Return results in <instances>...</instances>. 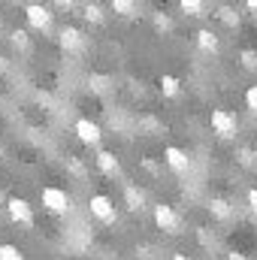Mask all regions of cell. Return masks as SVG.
<instances>
[{"label": "cell", "mask_w": 257, "mask_h": 260, "mask_svg": "<svg viewBox=\"0 0 257 260\" xmlns=\"http://www.w3.org/2000/svg\"><path fill=\"white\" fill-rule=\"evenodd\" d=\"M43 206H46L52 215H67V212L73 209V200H70L67 191L55 188V185H49V188H43Z\"/></svg>", "instance_id": "1"}, {"label": "cell", "mask_w": 257, "mask_h": 260, "mask_svg": "<svg viewBox=\"0 0 257 260\" xmlns=\"http://www.w3.org/2000/svg\"><path fill=\"white\" fill-rule=\"evenodd\" d=\"M24 18H27V24L34 30H43V34L52 30V9L43 6V3H27L24 6Z\"/></svg>", "instance_id": "2"}, {"label": "cell", "mask_w": 257, "mask_h": 260, "mask_svg": "<svg viewBox=\"0 0 257 260\" xmlns=\"http://www.w3.org/2000/svg\"><path fill=\"white\" fill-rule=\"evenodd\" d=\"M6 215L12 218V224H21V227H34V206L21 197H12L6 203Z\"/></svg>", "instance_id": "3"}, {"label": "cell", "mask_w": 257, "mask_h": 260, "mask_svg": "<svg viewBox=\"0 0 257 260\" xmlns=\"http://www.w3.org/2000/svg\"><path fill=\"white\" fill-rule=\"evenodd\" d=\"M88 206H91V215H94L100 224H115L118 212H115V203H112V200H109L106 194H94Z\"/></svg>", "instance_id": "4"}, {"label": "cell", "mask_w": 257, "mask_h": 260, "mask_svg": "<svg viewBox=\"0 0 257 260\" xmlns=\"http://www.w3.org/2000/svg\"><path fill=\"white\" fill-rule=\"evenodd\" d=\"M212 130L221 139H233L236 136V115L227 109H212Z\"/></svg>", "instance_id": "5"}, {"label": "cell", "mask_w": 257, "mask_h": 260, "mask_svg": "<svg viewBox=\"0 0 257 260\" xmlns=\"http://www.w3.org/2000/svg\"><path fill=\"white\" fill-rule=\"evenodd\" d=\"M164 160H167V167H170L173 173H179V176H185V173L191 170V157H188V151H182L179 145H167V148H164Z\"/></svg>", "instance_id": "6"}, {"label": "cell", "mask_w": 257, "mask_h": 260, "mask_svg": "<svg viewBox=\"0 0 257 260\" xmlns=\"http://www.w3.org/2000/svg\"><path fill=\"white\" fill-rule=\"evenodd\" d=\"M154 224H157L160 230H167V233H179V227H182L176 209L167 206V203H157V206H154Z\"/></svg>", "instance_id": "7"}, {"label": "cell", "mask_w": 257, "mask_h": 260, "mask_svg": "<svg viewBox=\"0 0 257 260\" xmlns=\"http://www.w3.org/2000/svg\"><path fill=\"white\" fill-rule=\"evenodd\" d=\"M76 136H79V142H85V145H100V139H103V130L97 121H91V118H79L76 121Z\"/></svg>", "instance_id": "8"}, {"label": "cell", "mask_w": 257, "mask_h": 260, "mask_svg": "<svg viewBox=\"0 0 257 260\" xmlns=\"http://www.w3.org/2000/svg\"><path fill=\"white\" fill-rule=\"evenodd\" d=\"M61 49L70 52V55H76V52L85 49V37H82L79 27H64V30H61Z\"/></svg>", "instance_id": "9"}, {"label": "cell", "mask_w": 257, "mask_h": 260, "mask_svg": "<svg viewBox=\"0 0 257 260\" xmlns=\"http://www.w3.org/2000/svg\"><path fill=\"white\" fill-rule=\"evenodd\" d=\"M194 40H197V46H200L203 52H209V55H215V52L221 49V40H218V34H215V30H209V27L197 30V34H194Z\"/></svg>", "instance_id": "10"}, {"label": "cell", "mask_w": 257, "mask_h": 260, "mask_svg": "<svg viewBox=\"0 0 257 260\" xmlns=\"http://www.w3.org/2000/svg\"><path fill=\"white\" fill-rule=\"evenodd\" d=\"M97 167H100V173H106V176H118V173H121V164H118V157H115L112 151H97Z\"/></svg>", "instance_id": "11"}, {"label": "cell", "mask_w": 257, "mask_h": 260, "mask_svg": "<svg viewBox=\"0 0 257 260\" xmlns=\"http://www.w3.org/2000/svg\"><path fill=\"white\" fill-rule=\"evenodd\" d=\"M124 203H127L130 212H142L145 209V194L136 185H124Z\"/></svg>", "instance_id": "12"}, {"label": "cell", "mask_w": 257, "mask_h": 260, "mask_svg": "<svg viewBox=\"0 0 257 260\" xmlns=\"http://www.w3.org/2000/svg\"><path fill=\"white\" fill-rule=\"evenodd\" d=\"M209 212H212V218H218V221H230V215H233V209H230V203H227L224 197H212Z\"/></svg>", "instance_id": "13"}, {"label": "cell", "mask_w": 257, "mask_h": 260, "mask_svg": "<svg viewBox=\"0 0 257 260\" xmlns=\"http://www.w3.org/2000/svg\"><path fill=\"white\" fill-rule=\"evenodd\" d=\"M160 91H164V97H179L182 82L176 76H160Z\"/></svg>", "instance_id": "14"}, {"label": "cell", "mask_w": 257, "mask_h": 260, "mask_svg": "<svg viewBox=\"0 0 257 260\" xmlns=\"http://www.w3.org/2000/svg\"><path fill=\"white\" fill-rule=\"evenodd\" d=\"M179 6H182V12H185V15H194V18L206 15V3H200V0H182Z\"/></svg>", "instance_id": "15"}, {"label": "cell", "mask_w": 257, "mask_h": 260, "mask_svg": "<svg viewBox=\"0 0 257 260\" xmlns=\"http://www.w3.org/2000/svg\"><path fill=\"white\" fill-rule=\"evenodd\" d=\"M218 18H221L227 27H239V12H236L233 6H221V9H218Z\"/></svg>", "instance_id": "16"}, {"label": "cell", "mask_w": 257, "mask_h": 260, "mask_svg": "<svg viewBox=\"0 0 257 260\" xmlns=\"http://www.w3.org/2000/svg\"><path fill=\"white\" fill-rule=\"evenodd\" d=\"M112 12L130 18V15H136V3H133V0H112Z\"/></svg>", "instance_id": "17"}, {"label": "cell", "mask_w": 257, "mask_h": 260, "mask_svg": "<svg viewBox=\"0 0 257 260\" xmlns=\"http://www.w3.org/2000/svg\"><path fill=\"white\" fill-rule=\"evenodd\" d=\"M85 18H88L91 24H100V21H103V6H100V3H88V6H85Z\"/></svg>", "instance_id": "18"}, {"label": "cell", "mask_w": 257, "mask_h": 260, "mask_svg": "<svg viewBox=\"0 0 257 260\" xmlns=\"http://www.w3.org/2000/svg\"><path fill=\"white\" fill-rule=\"evenodd\" d=\"M154 27H157L160 34H170V30H173V18H170L167 12H154Z\"/></svg>", "instance_id": "19"}, {"label": "cell", "mask_w": 257, "mask_h": 260, "mask_svg": "<svg viewBox=\"0 0 257 260\" xmlns=\"http://www.w3.org/2000/svg\"><path fill=\"white\" fill-rule=\"evenodd\" d=\"M0 260H24V254L15 248V245H9V242H3L0 245Z\"/></svg>", "instance_id": "20"}, {"label": "cell", "mask_w": 257, "mask_h": 260, "mask_svg": "<svg viewBox=\"0 0 257 260\" xmlns=\"http://www.w3.org/2000/svg\"><path fill=\"white\" fill-rule=\"evenodd\" d=\"M239 61H242V67H245V70H257V52H254V49H242Z\"/></svg>", "instance_id": "21"}, {"label": "cell", "mask_w": 257, "mask_h": 260, "mask_svg": "<svg viewBox=\"0 0 257 260\" xmlns=\"http://www.w3.org/2000/svg\"><path fill=\"white\" fill-rule=\"evenodd\" d=\"M245 106H248V109L257 115V85H251V88L245 91Z\"/></svg>", "instance_id": "22"}, {"label": "cell", "mask_w": 257, "mask_h": 260, "mask_svg": "<svg viewBox=\"0 0 257 260\" xmlns=\"http://www.w3.org/2000/svg\"><path fill=\"white\" fill-rule=\"evenodd\" d=\"M12 46L15 49H27V30H12Z\"/></svg>", "instance_id": "23"}, {"label": "cell", "mask_w": 257, "mask_h": 260, "mask_svg": "<svg viewBox=\"0 0 257 260\" xmlns=\"http://www.w3.org/2000/svg\"><path fill=\"white\" fill-rule=\"evenodd\" d=\"M67 167H70V173H73V176H79V179L85 176V167H82L76 157H67Z\"/></svg>", "instance_id": "24"}, {"label": "cell", "mask_w": 257, "mask_h": 260, "mask_svg": "<svg viewBox=\"0 0 257 260\" xmlns=\"http://www.w3.org/2000/svg\"><path fill=\"white\" fill-rule=\"evenodd\" d=\"M248 209L257 215V188H251V191H248Z\"/></svg>", "instance_id": "25"}, {"label": "cell", "mask_w": 257, "mask_h": 260, "mask_svg": "<svg viewBox=\"0 0 257 260\" xmlns=\"http://www.w3.org/2000/svg\"><path fill=\"white\" fill-rule=\"evenodd\" d=\"M239 157H242V164L248 167V164L254 160V151H251V148H242V151H239Z\"/></svg>", "instance_id": "26"}, {"label": "cell", "mask_w": 257, "mask_h": 260, "mask_svg": "<svg viewBox=\"0 0 257 260\" xmlns=\"http://www.w3.org/2000/svg\"><path fill=\"white\" fill-rule=\"evenodd\" d=\"M142 167H145V170H148V173H157V164H154V160H148V157H145V160H142Z\"/></svg>", "instance_id": "27"}, {"label": "cell", "mask_w": 257, "mask_h": 260, "mask_svg": "<svg viewBox=\"0 0 257 260\" xmlns=\"http://www.w3.org/2000/svg\"><path fill=\"white\" fill-rule=\"evenodd\" d=\"M227 260H248V257H245L242 251H230V254H227Z\"/></svg>", "instance_id": "28"}, {"label": "cell", "mask_w": 257, "mask_h": 260, "mask_svg": "<svg viewBox=\"0 0 257 260\" xmlns=\"http://www.w3.org/2000/svg\"><path fill=\"white\" fill-rule=\"evenodd\" d=\"M6 70H9V64H6V58L0 55V76H6Z\"/></svg>", "instance_id": "29"}, {"label": "cell", "mask_w": 257, "mask_h": 260, "mask_svg": "<svg viewBox=\"0 0 257 260\" xmlns=\"http://www.w3.org/2000/svg\"><path fill=\"white\" fill-rule=\"evenodd\" d=\"M245 6H248V9H251V12H257V0H248V3H245Z\"/></svg>", "instance_id": "30"}, {"label": "cell", "mask_w": 257, "mask_h": 260, "mask_svg": "<svg viewBox=\"0 0 257 260\" xmlns=\"http://www.w3.org/2000/svg\"><path fill=\"white\" fill-rule=\"evenodd\" d=\"M173 260H191L188 254H173Z\"/></svg>", "instance_id": "31"}]
</instances>
